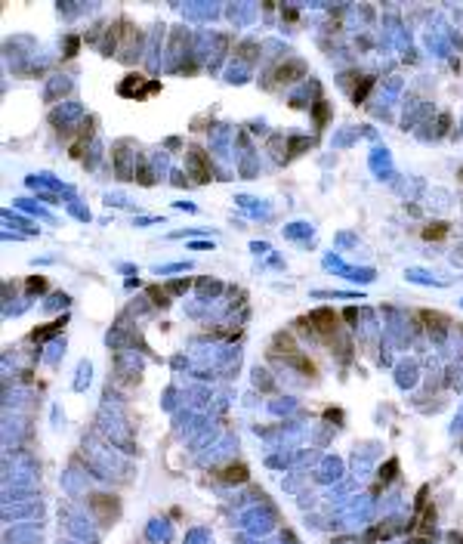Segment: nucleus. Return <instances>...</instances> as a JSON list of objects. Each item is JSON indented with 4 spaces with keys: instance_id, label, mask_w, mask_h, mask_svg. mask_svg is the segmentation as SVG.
Listing matches in <instances>:
<instances>
[{
    "instance_id": "nucleus-1",
    "label": "nucleus",
    "mask_w": 463,
    "mask_h": 544,
    "mask_svg": "<svg viewBox=\"0 0 463 544\" xmlns=\"http://www.w3.org/2000/svg\"><path fill=\"white\" fill-rule=\"evenodd\" d=\"M297 328L299 331H309V334H318L321 340H331L333 334H337V328H340V316L333 309L321 306V309H315V312H309V316L299 319Z\"/></svg>"
},
{
    "instance_id": "nucleus-2",
    "label": "nucleus",
    "mask_w": 463,
    "mask_h": 544,
    "mask_svg": "<svg viewBox=\"0 0 463 544\" xmlns=\"http://www.w3.org/2000/svg\"><path fill=\"white\" fill-rule=\"evenodd\" d=\"M90 507L96 510V516L102 519V523H111V519L121 513L118 498H114V495H93V498H90Z\"/></svg>"
},
{
    "instance_id": "nucleus-3",
    "label": "nucleus",
    "mask_w": 463,
    "mask_h": 544,
    "mask_svg": "<svg viewBox=\"0 0 463 544\" xmlns=\"http://www.w3.org/2000/svg\"><path fill=\"white\" fill-rule=\"evenodd\" d=\"M189 167H192V177L198 180V182H207V180H210V161H207L204 148H198V145L189 148Z\"/></svg>"
},
{
    "instance_id": "nucleus-4",
    "label": "nucleus",
    "mask_w": 463,
    "mask_h": 544,
    "mask_svg": "<svg viewBox=\"0 0 463 544\" xmlns=\"http://www.w3.org/2000/svg\"><path fill=\"white\" fill-rule=\"evenodd\" d=\"M303 72H306V68H303V62H287V65H281V68L275 72V77L281 80V84H291V80L303 77Z\"/></svg>"
},
{
    "instance_id": "nucleus-5",
    "label": "nucleus",
    "mask_w": 463,
    "mask_h": 544,
    "mask_svg": "<svg viewBox=\"0 0 463 544\" xmlns=\"http://www.w3.org/2000/svg\"><path fill=\"white\" fill-rule=\"evenodd\" d=\"M142 84H145L142 74H127V80H124L118 90H121L124 96H139V93H142Z\"/></svg>"
},
{
    "instance_id": "nucleus-6",
    "label": "nucleus",
    "mask_w": 463,
    "mask_h": 544,
    "mask_svg": "<svg viewBox=\"0 0 463 544\" xmlns=\"http://www.w3.org/2000/svg\"><path fill=\"white\" fill-rule=\"evenodd\" d=\"M272 350H275V353H284L287 359H291V356H297V343H294V337H291V334H278Z\"/></svg>"
},
{
    "instance_id": "nucleus-7",
    "label": "nucleus",
    "mask_w": 463,
    "mask_h": 544,
    "mask_svg": "<svg viewBox=\"0 0 463 544\" xmlns=\"http://www.w3.org/2000/svg\"><path fill=\"white\" fill-rule=\"evenodd\" d=\"M62 325H65V319L50 322L46 328H34V331H31V340H46V337H53V334H59V331H62Z\"/></svg>"
},
{
    "instance_id": "nucleus-8",
    "label": "nucleus",
    "mask_w": 463,
    "mask_h": 544,
    "mask_svg": "<svg viewBox=\"0 0 463 544\" xmlns=\"http://www.w3.org/2000/svg\"><path fill=\"white\" fill-rule=\"evenodd\" d=\"M223 479H226V482H244V479H247V467H244V464H229V467L223 470Z\"/></svg>"
},
{
    "instance_id": "nucleus-9",
    "label": "nucleus",
    "mask_w": 463,
    "mask_h": 544,
    "mask_svg": "<svg viewBox=\"0 0 463 544\" xmlns=\"http://www.w3.org/2000/svg\"><path fill=\"white\" fill-rule=\"evenodd\" d=\"M445 235H448V223H432V226L423 229V238L426 241H442Z\"/></svg>"
},
{
    "instance_id": "nucleus-10",
    "label": "nucleus",
    "mask_w": 463,
    "mask_h": 544,
    "mask_svg": "<svg viewBox=\"0 0 463 544\" xmlns=\"http://www.w3.org/2000/svg\"><path fill=\"white\" fill-rule=\"evenodd\" d=\"M287 365H294V368H299V371L303 374H315V362H312V359H306V356H291L287 359Z\"/></svg>"
},
{
    "instance_id": "nucleus-11",
    "label": "nucleus",
    "mask_w": 463,
    "mask_h": 544,
    "mask_svg": "<svg viewBox=\"0 0 463 544\" xmlns=\"http://www.w3.org/2000/svg\"><path fill=\"white\" fill-rule=\"evenodd\" d=\"M25 288H28V294H40V291H46V279H40V275H31Z\"/></svg>"
},
{
    "instance_id": "nucleus-12",
    "label": "nucleus",
    "mask_w": 463,
    "mask_h": 544,
    "mask_svg": "<svg viewBox=\"0 0 463 544\" xmlns=\"http://www.w3.org/2000/svg\"><path fill=\"white\" fill-rule=\"evenodd\" d=\"M396 467H398V461H396V458H389V461H386V467H380V479L389 482L392 476H396Z\"/></svg>"
},
{
    "instance_id": "nucleus-13",
    "label": "nucleus",
    "mask_w": 463,
    "mask_h": 544,
    "mask_svg": "<svg viewBox=\"0 0 463 544\" xmlns=\"http://www.w3.org/2000/svg\"><path fill=\"white\" fill-rule=\"evenodd\" d=\"M370 84H374V77H364V80H362V87L355 90V102H364V96H367V90H370Z\"/></svg>"
},
{
    "instance_id": "nucleus-14",
    "label": "nucleus",
    "mask_w": 463,
    "mask_h": 544,
    "mask_svg": "<svg viewBox=\"0 0 463 544\" xmlns=\"http://www.w3.org/2000/svg\"><path fill=\"white\" fill-rule=\"evenodd\" d=\"M148 294L155 297V303H167V294H164V291H158V288H148Z\"/></svg>"
},
{
    "instance_id": "nucleus-15",
    "label": "nucleus",
    "mask_w": 463,
    "mask_h": 544,
    "mask_svg": "<svg viewBox=\"0 0 463 544\" xmlns=\"http://www.w3.org/2000/svg\"><path fill=\"white\" fill-rule=\"evenodd\" d=\"M185 288H189V279H185V282H173L170 291H185Z\"/></svg>"
},
{
    "instance_id": "nucleus-16",
    "label": "nucleus",
    "mask_w": 463,
    "mask_h": 544,
    "mask_svg": "<svg viewBox=\"0 0 463 544\" xmlns=\"http://www.w3.org/2000/svg\"><path fill=\"white\" fill-rule=\"evenodd\" d=\"M315 114H318V124H324V114H328V109L318 106V109H315Z\"/></svg>"
},
{
    "instance_id": "nucleus-17",
    "label": "nucleus",
    "mask_w": 463,
    "mask_h": 544,
    "mask_svg": "<svg viewBox=\"0 0 463 544\" xmlns=\"http://www.w3.org/2000/svg\"><path fill=\"white\" fill-rule=\"evenodd\" d=\"M324 414H328L331 421H340V418H343V414H340V411H333V408H328V411H324Z\"/></svg>"
},
{
    "instance_id": "nucleus-18",
    "label": "nucleus",
    "mask_w": 463,
    "mask_h": 544,
    "mask_svg": "<svg viewBox=\"0 0 463 544\" xmlns=\"http://www.w3.org/2000/svg\"><path fill=\"white\" fill-rule=\"evenodd\" d=\"M74 50H77V37L68 40V56H74Z\"/></svg>"
},
{
    "instance_id": "nucleus-19",
    "label": "nucleus",
    "mask_w": 463,
    "mask_h": 544,
    "mask_svg": "<svg viewBox=\"0 0 463 544\" xmlns=\"http://www.w3.org/2000/svg\"><path fill=\"white\" fill-rule=\"evenodd\" d=\"M343 319H346V322H355V309L349 306V309H346V312H343Z\"/></svg>"
},
{
    "instance_id": "nucleus-20",
    "label": "nucleus",
    "mask_w": 463,
    "mask_h": 544,
    "mask_svg": "<svg viewBox=\"0 0 463 544\" xmlns=\"http://www.w3.org/2000/svg\"><path fill=\"white\" fill-rule=\"evenodd\" d=\"M460 180H463V170H460Z\"/></svg>"
}]
</instances>
